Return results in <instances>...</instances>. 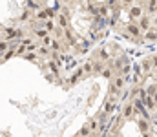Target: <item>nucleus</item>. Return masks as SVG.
I'll use <instances>...</instances> for the list:
<instances>
[{"mask_svg":"<svg viewBox=\"0 0 157 137\" xmlns=\"http://www.w3.org/2000/svg\"><path fill=\"white\" fill-rule=\"evenodd\" d=\"M124 37H130V39L141 40V37H143V29L139 28L137 22H132V20H130V22L124 26Z\"/></svg>","mask_w":157,"mask_h":137,"instance_id":"1","label":"nucleus"},{"mask_svg":"<svg viewBox=\"0 0 157 137\" xmlns=\"http://www.w3.org/2000/svg\"><path fill=\"white\" fill-rule=\"evenodd\" d=\"M55 17H57V15H55V9H53V7H42V9H39V11L35 13L33 20H35V22H44V20L55 18Z\"/></svg>","mask_w":157,"mask_h":137,"instance_id":"2","label":"nucleus"},{"mask_svg":"<svg viewBox=\"0 0 157 137\" xmlns=\"http://www.w3.org/2000/svg\"><path fill=\"white\" fill-rule=\"evenodd\" d=\"M143 15H144V7H143V6H130V9H128V17H130L132 22H137Z\"/></svg>","mask_w":157,"mask_h":137,"instance_id":"3","label":"nucleus"},{"mask_svg":"<svg viewBox=\"0 0 157 137\" xmlns=\"http://www.w3.org/2000/svg\"><path fill=\"white\" fill-rule=\"evenodd\" d=\"M137 24H139V28L143 29V33L148 31V29L152 28V15H143V17L137 20Z\"/></svg>","mask_w":157,"mask_h":137,"instance_id":"4","label":"nucleus"},{"mask_svg":"<svg viewBox=\"0 0 157 137\" xmlns=\"http://www.w3.org/2000/svg\"><path fill=\"white\" fill-rule=\"evenodd\" d=\"M126 64H128V59H126L124 55H121V57H115V59H113V62H112V68H113L115 71H121V70H122Z\"/></svg>","mask_w":157,"mask_h":137,"instance_id":"5","label":"nucleus"},{"mask_svg":"<svg viewBox=\"0 0 157 137\" xmlns=\"http://www.w3.org/2000/svg\"><path fill=\"white\" fill-rule=\"evenodd\" d=\"M115 101H117V97H113V95H110V97L106 99V102H104V108H102V110H104L108 115L113 112V108H115Z\"/></svg>","mask_w":157,"mask_h":137,"instance_id":"6","label":"nucleus"},{"mask_svg":"<svg viewBox=\"0 0 157 137\" xmlns=\"http://www.w3.org/2000/svg\"><path fill=\"white\" fill-rule=\"evenodd\" d=\"M133 112H135V108H133V102L130 101V102H126L124 108H122V117H124V119H130V117H133Z\"/></svg>","mask_w":157,"mask_h":137,"instance_id":"7","label":"nucleus"},{"mask_svg":"<svg viewBox=\"0 0 157 137\" xmlns=\"http://www.w3.org/2000/svg\"><path fill=\"white\" fill-rule=\"evenodd\" d=\"M150 119H144V117H139L137 119V126H139V130L143 132V134H148L150 132V123H148Z\"/></svg>","mask_w":157,"mask_h":137,"instance_id":"8","label":"nucleus"},{"mask_svg":"<svg viewBox=\"0 0 157 137\" xmlns=\"http://www.w3.org/2000/svg\"><path fill=\"white\" fill-rule=\"evenodd\" d=\"M143 37H144V40H157V28H150L148 31H144L143 33Z\"/></svg>","mask_w":157,"mask_h":137,"instance_id":"9","label":"nucleus"},{"mask_svg":"<svg viewBox=\"0 0 157 137\" xmlns=\"http://www.w3.org/2000/svg\"><path fill=\"white\" fill-rule=\"evenodd\" d=\"M143 104H144V108H146V110H152V112L157 108V104L154 102V97H150V95H146V97L143 99Z\"/></svg>","mask_w":157,"mask_h":137,"instance_id":"10","label":"nucleus"},{"mask_svg":"<svg viewBox=\"0 0 157 137\" xmlns=\"http://www.w3.org/2000/svg\"><path fill=\"white\" fill-rule=\"evenodd\" d=\"M26 9H29L31 13H37L39 9H42V7H40V4L37 2V0H26Z\"/></svg>","mask_w":157,"mask_h":137,"instance_id":"11","label":"nucleus"},{"mask_svg":"<svg viewBox=\"0 0 157 137\" xmlns=\"http://www.w3.org/2000/svg\"><path fill=\"white\" fill-rule=\"evenodd\" d=\"M48 35H51V33H49L46 28H37V29H33V37H35V39H40V40H42V39L48 37Z\"/></svg>","mask_w":157,"mask_h":137,"instance_id":"12","label":"nucleus"},{"mask_svg":"<svg viewBox=\"0 0 157 137\" xmlns=\"http://www.w3.org/2000/svg\"><path fill=\"white\" fill-rule=\"evenodd\" d=\"M101 75H102L104 79H108V81H112V79L115 77V70H113L112 66H108V68H104V70L101 71Z\"/></svg>","mask_w":157,"mask_h":137,"instance_id":"13","label":"nucleus"},{"mask_svg":"<svg viewBox=\"0 0 157 137\" xmlns=\"http://www.w3.org/2000/svg\"><path fill=\"white\" fill-rule=\"evenodd\" d=\"M49 49H51V53H59V51H62V42L59 40V39H53V42L49 46Z\"/></svg>","mask_w":157,"mask_h":137,"instance_id":"14","label":"nucleus"},{"mask_svg":"<svg viewBox=\"0 0 157 137\" xmlns=\"http://www.w3.org/2000/svg\"><path fill=\"white\" fill-rule=\"evenodd\" d=\"M93 134H91V128H90V124L86 123L82 128H80V132H78V135L77 137H91Z\"/></svg>","mask_w":157,"mask_h":137,"instance_id":"15","label":"nucleus"},{"mask_svg":"<svg viewBox=\"0 0 157 137\" xmlns=\"http://www.w3.org/2000/svg\"><path fill=\"white\" fill-rule=\"evenodd\" d=\"M42 28H46V29H48L49 33H53L57 26H55V22H53V18H48V20H44V22H42Z\"/></svg>","mask_w":157,"mask_h":137,"instance_id":"16","label":"nucleus"},{"mask_svg":"<svg viewBox=\"0 0 157 137\" xmlns=\"http://www.w3.org/2000/svg\"><path fill=\"white\" fill-rule=\"evenodd\" d=\"M146 11L152 15V13H157V0H146Z\"/></svg>","mask_w":157,"mask_h":137,"instance_id":"17","label":"nucleus"},{"mask_svg":"<svg viewBox=\"0 0 157 137\" xmlns=\"http://www.w3.org/2000/svg\"><path fill=\"white\" fill-rule=\"evenodd\" d=\"M31 18H33L31 11H29V9H24V11H22V15L18 17V22H28V20H31Z\"/></svg>","mask_w":157,"mask_h":137,"instance_id":"18","label":"nucleus"},{"mask_svg":"<svg viewBox=\"0 0 157 137\" xmlns=\"http://www.w3.org/2000/svg\"><path fill=\"white\" fill-rule=\"evenodd\" d=\"M88 124H90V128H91V134H93V135H95V134L99 132V128H101V123H99V119H91Z\"/></svg>","mask_w":157,"mask_h":137,"instance_id":"19","label":"nucleus"},{"mask_svg":"<svg viewBox=\"0 0 157 137\" xmlns=\"http://www.w3.org/2000/svg\"><path fill=\"white\" fill-rule=\"evenodd\" d=\"M97 59H99V60H102V62H104V60H108V59H110V51H108L106 48H102V49L97 53Z\"/></svg>","mask_w":157,"mask_h":137,"instance_id":"20","label":"nucleus"},{"mask_svg":"<svg viewBox=\"0 0 157 137\" xmlns=\"http://www.w3.org/2000/svg\"><path fill=\"white\" fill-rule=\"evenodd\" d=\"M102 70H104V62H102V60H99V59H97V60H93V73H101Z\"/></svg>","mask_w":157,"mask_h":137,"instance_id":"21","label":"nucleus"},{"mask_svg":"<svg viewBox=\"0 0 157 137\" xmlns=\"http://www.w3.org/2000/svg\"><path fill=\"white\" fill-rule=\"evenodd\" d=\"M49 53H51V49H49L48 46H39V48H37V55H42V57H49Z\"/></svg>","mask_w":157,"mask_h":137,"instance_id":"22","label":"nucleus"},{"mask_svg":"<svg viewBox=\"0 0 157 137\" xmlns=\"http://www.w3.org/2000/svg\"><path fill=\"white\" fill-rule=\"evenodd\" d=\"M24 59L29 60V62H33V60L39 59V55H37V51H26V53H24Z\"/></svg>","mask_w":157,"mask_h":137,"instance_id":"23","label":"nucleus"},{"mask_svg":"<svg viewBox=\"0 0 157 137\" xmlns=\"http://www.w3.org/2000/svg\"><path fill=\"white\" fill-rule=\"evenodd\" d=\"M82 70H84V75H90V73H93V60H88V62L82 66Z\"/></svg>","mask_w":157,"mask_h":137,"instance_id":"24","label":"nucleus"},{"mask_svg":"<svg viewBox=\"0 0 157 137\" xmlns=\"http://www.w3.org/2000/svg\"><path fill=\"white\" fill-rule=\"evenodd\" d=\"M144 90H146V95L154 97V95H155V91H157V84H155V82H154V84H148V86H146Z\"/></svg>","mask_w":157,"mask_h":137,"instance_id":"25","label":"nucleus"},{"mask_svg":"<svg viewBox=\"0 0 157 137\" xmlns=\"http://www.w3.org/2000/svg\"><path fill=\"white\" fill-rule=\"evenodd\" d=\"M73 73H75V75L71 77V82H77V79H80V77L84 75V70H82V68H77V70H75Z\"/></svg>","mask_w":157,"mask_h":137,"instance_id":"26","label":"nucleus"},{"mask_svg":"<svg viewBox=\"0 0 157 137\" xmlns=\"http://www.w3.org/2000/svg\"><path fill=\"white\" fill-rule=\"evenodd\" d=\"M7 49H9V42L2 39V40H0V55H4V53H6Z\"/></svg>","mask_w":157,"mask_h":137,"instance_id":"27","label":"nucleus"},{"mask_svg":"<svg viewBox=\"0 0 157 137\" xmlns=\"http://www.w3.org/2000/svg\"><path fill=\"white\" fill-rule=\"evenodd\" d=\"M51 42H53V37H51V35H48V37H44V39L40 40V46H48V48H49Z\"/></svg>","mask_w":157,"mask_h":137,"instance_id":"28","label":"nucleus"},{"mask_svg":"<svg viewBox=\"0 0 157 137\" xmlns=\"http://www.w3.org/2000/svg\"><path fill=\"white\" fill-rule=\"evenodd\" d=\"M13 55H15V51H13V49H7V51H6V53L2 55V60H9V59H11Z\"/></svg>","mask_w":157,"mask_h":137,"instance_id":"29","label":"nucleus"},{"mask_svg":"<svg viewBox=\"0 0 157 137\" xmlns=\"http://www.w3.org/2000/svg\"><path fill=\"white\" fill-rule=\"evenodd\" d=\"M141 68H143V70H144V71H148V70H150V68H152V60H144V62H143V66H141Z\"/></svg>","mask_w":157,"mask_h":137,"instance_id":"30","label":"nucleus"},{"mask_svg":"<svg viewBox=\"0 0 157 137\" xmlns=\"http://www.w3.org/2000/svg\"><path fill=\"white\" fill-rule=\"evenodd\" d=\"M40 44H37V42H31V44H28L26 48H28V51H37V48H39Z\"/></svg>","mask_w":157,"mask_h":137,"instance_id":"31","label":"nucleus"},{"mask_svg":"<svg viewBox=\"0 0 157 137\" xmlns=\"http://www.w3.org/2000/svg\"><path fill=\"white\" fill-rule=\"evenodd\" d=\"M117 4H119V0H106L108 7H117Z\"/></svg>","mask_w":157,"mask_h":137,"instance_id":"32","label":"nucleus"},{"mask_svg":"<svg viewBox=\"0 0 157 137\" xmlns=\"http://www.w3.org/2000/svg\"><path fill=\"white\" fill-rule=\"evenodd\" d=\"M150 60H152V66H154V68H157V53L152 57V59H150Z\"/></svg>","mask_w":157,"mask_h":137,"instance_id":"33","label":"nucleus"},{"mask_svg":"<svg viewBox=\"0 0 157 137\" xmlns=\"http://www.w3.org/2000/svg\"><path fill=\"white\" fill-rule=\"evenodd\" d=\"M133 4V0H122V6H132Z\"/></svg>","mask_w":157,"mask_h":137,"instance_id":"34","label":"nucleus"},{"mask_svg":"<svg viewBox=\"0 0 157 137\" xmlns=\"http://www.w3.org/2000/svg\"><path fill=\"white\" fill-rule=\"evenodd\" d=\"M152 26H154V28H157V17H154V18H152Z\"/></svg>","mask_w":157,"mask_h":137,"instance_id":"35","label":"nucleus"},{"mask_svg":"<svg viewBox=\"0 0 157 137\" xmlns=\"http://www.w3.org/2000/svg\"><path fill=\"white\" fill-rule=\"evenodd\" d=\"M154 119H155V121H157V108H155V110H154Z\"/></svg>","mask_w":157,"mask_h":137,"instance_id":"36","label":"nucleus"},{"mask_svg":"<svg viewBox=\"0 0 157 137\" xmlns=\"http://www.w3.org/2000/svg\"><path fill=\"white\" fill-rule=\"evenodd\" d=\"M2 37H4V29H0V40H2Z\"/></svg>","mask_w":157,"mask_h":137,"instance_id":"37","label":"nucleus"},{"mask_svg":"<svg viewBox=\"0 0 157 137\" xmlns=\"http://www.w3.org/2000/svg\"><path fill=\"white\" fill-rule=\"evenodd\" d=\"M154 102L157 104V91H155V95H154Z\"/></svg>","mask_w":157,"mask_h":137,"instance_id":"38","label":"nucleus"},{"mask_svg":"<svg viewBox=\"0 0 157 137\" xmlns=\"http://www.w3.org/2000/svg\"><path fill=\"white\" fill-rule=\"evenodd\" d=\"M155 84H157V75H155Z\"/></svg>","mask_w":157,"mask_h":137,"instance_id":"39","label":"nucleus"}]
</instances>
